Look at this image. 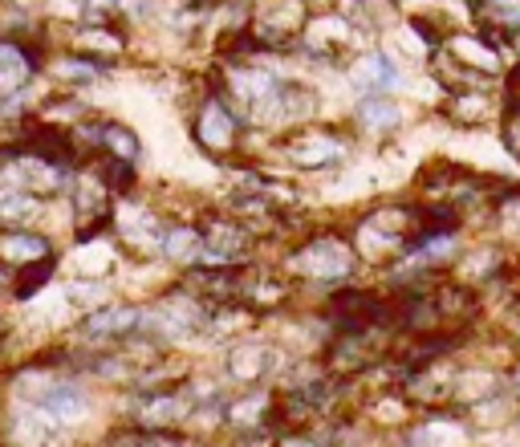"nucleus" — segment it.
Returning a JSON list of instances; mask_svg holds the SVG:
<instances>
[{
	"label": "nucleus",
	"mask_w": 520,
	"mask_h": 447,
	"mask_svg": "<svg viewBox=\"0 0 520 447\" xmlns=\"http://www.w3.org/2000/svg\"><path fill=\"white\" fill-rule=\"evenodd\" d=\"M289 265H293V273L313 277V281H342V277H350L354 265H358V248H354L350 240L334 236V232H321V236L305 240V244L293 252Z\"/></svg>",
	"instance_id": "nucleus-1"
},
{
	"label": "nucleus",
	"mask_w": 520,
	"mask_h": 447,
	"mask_svg": "<svg viewBox=\"0 0 520 447\" xmlns=\"http://www.w3.org/2000/svg\"><path fill=\"white\" fill-rule=\"evenodd\" d=\"M285 155H289L293 167L325 171V167H338V163L350 155V147H346L338 135H330V131H301V135L285 147Z\"/></svg>",
	"instance_id": "nucleus-2"
},
{
	"label": "nucleus",
	"mask_w": 520,
	"mask_h": 447,
	"mask_svg": "<svg viewBox=\"0 0 520 447\" xmlns=\"http://www.w3.org/2000/svg\"><path fill=\"white\" fill-rule=\"evenodd\" d=\"M110 187L102 183V175H82L74 187V216H78V232L82 240L98 236V224H110Z\"/></svg>",
	"instance_id": "nucleus-3"
},
{
	"label": "nucleus",
	"mask_w": 520,
	"mask_h": 447,
	"mask_svg": "<svg viewBox=\"0 0 520 447\" xmlns=\"http://www.w3.org/2000/svg\"><path fill=\"white\" fill-rule=\"evenodd\" d=\"M195 139L208 151H228L236 143V114L224 98H208L195 114Z\"/></svg>",
	"instance_id": "nucleus-4"
},
{
	"label": "nucleus",
	"mask_w": 520,
	"mask_h": 447,
	"mask_svg": "<svg viewBox=\"0 0 520 447\" xmlns=\"http://www.w3.org/2000/svg\"><path fill=\"white\" fill-rule=\"evenodd\" d=\"M143 313L147 309H135V305H110V309H98L86 317V334L90 338H130V334H143Z\"/></svg>",
	"instance_id": "nucleus-5"
},
{
	"label": "nucleus",
	"mask_w": 520,
	"mask_h": 447,
	"mask_svg": "<svg viewBox=\"0 0 520 447\" xmlns=\"http://www.w3.org/2000/svg\"><path fill=\"white\" fill-rule=\"evenodd\" d=\"M354 86L366 90V94H386V90H395L399 86V70H395V61H390V53H366L358 57V66H354Z\"/></svg>",
	"instance_id": "nucleus-6"
},
{
	"label": "nucleus",
	"mask_w": 520,
	"mask_h": 447,
	"mask_svg": "<svg viewBox=\"0 0 520 447\" xmlns=\"http://www.w3.org/2000/svg\"><path fill=\"white\" fill-rule=\"evenodd\" d=\"M49 257V240L37 236V232H0V261L13 265V269H25V265H37Z\"/></svg>",
	"instance_id": "nucleus-7"
},
{
	"label": "nucleus",
	"mask_w": 520,
	"mask_h": 447,
	"mask_svg": "<svg viewBox=\"0 0 520 447\" xmlns=\"http://www.w3.org/2000/svg\"><path fill=\"white\" fill-rule=\"evenodd\" d=\"M500 114V106L484 94V90H455L447 102V118H455L460 126H484Z\"/></svg>",
	"instance_id": "nucleus-8"
},
{
	"label": "nucleus",
	"mask_w": 520,
	"mask_h": 447,
	"mask_svg": "<svg viewBox=\"0 0 520 447\" xmlns=\"http://www.w3.org/2000/svg\"><path fill=\"white\" fill-rule=\"evenodd\" d=\"M33 66L25 49H17L13 41H0V94H17L25 82H29Z\"/></svg>",
	"instance_id": "nucleus-9"
},
{
	"label": "nucleus",
	"mask_w": 520,
	"mask_h": 447,
	"mask_svg": "<svg viewBox=\"0 0 520 447\" xmlns=\"http://www.w3.org/2000/svg\"><path fill=\"white\" fill-rule=\"evenodd\" d=\"M399 118H403V110L390 102L386 94H366L358 102V122L366 126V131H374V135L390 131V126H399Z\"/></svg>",
	"instance_id": "nucleus-10"
},
{
	"label": "nucleus",
	"mask_w": 520,
	"mask_h": 447,
	"mask_svg": "<svg viewBox=\"0 0 520 447\" xmlns=\"http://www.w3.org/2000/svg\"><path fill=\"white\" fill-rule=\"evenodd\" d=\"M269 362H273V350H265V346H236L228 354V374L240 382H252L269 370Z\"/></svg>",
	"instance_id": "nucleus-11"
},
{
	"label": "nucleus",
	"mask_w": 520,
	"mask_h": 447,
	"mask_svg": "<svg viewBox=\"0 0 520 447\" xmlns=\"http://www.w3.org/2000/svg\"><path fill=\"white\" fill-rule=\"evenodd\" d=\"M464 277H468V285H484V281H496L500 273H504V252L496 248V244H488V248H476V252H468L464 257Z\"/></svg>",
	"instance_id": "nucleus-12"
},
{
	"label": "nucleus",
	"mask_w": 520,
	"mask_h": 447,
	"mask_svg": "<svg viewBox=\"0 0 520 447\" xmlns=\"http://www.w3.org/2000/svg\"><path fill=\"white\" fill-rule=\"evenodd\" d=\"M41 411L53 415L57 423H61V419H78V415L86 411V395H82L78 387H49V391L41 395Z\"/></svg>",
	"instance_id": "nucleus-13"
},
{
	"label": "nucleus",
	"mask_w": 520,
	"mask_h": 447,
	"mask_svg": "<svg viewBox=\"0 0 520 447\" xmlns=\"http://www.w3.org/2000/svg\"><path fill=\"white\" fill-rule=\"evenodd\" d=\"M204 236L195 232V228H171L163 236V257L167 261H195V252H200Z\"/></svg>",
	"instance_id": "nucleus-14"
},
{
	"label": "nucleus",
	"mask_w": 520,
	"mask_h": 447,
	"mask_svg": "<svg viewBox=\"0 0 520 447\" xmlns=\"http://www.w3.org/2000/svg\"><path fill=\"white\" fill-rule=\"evenodd\" d=\"M179 415H183V403H179L175 395H147V399L139 403V419H143L147 427L171 423V419H179Z\"/></svg>",
	"instance_id": "nucleus-15"
},
{
	"label": "nucleus",
	"mask_w": 520,
	"mask_h": 447,
	"mask_svg": "<svg viewBox=\"0 0 520 447\" xmlns=\"http://www.w3.org/2000/svg\"><path fill=\"white\" fill-rule=\"evenodd\" d=\"M102 147L114 151V159H126V163L139 159V139H135V131H126V126H118V122H106V126H102Z\"/></svg>",
	"instance_id": "nucleus-16"
},
{
	"label": "nucleus",
	"mask_w": 520,
	"mask_h": 447,
	"mask_svg": "<svg viewBox=\"0 0 520 447\" xmlns=\"http://www.w3.org/2000/svg\"><path fill=\"white\" fill-rule=\"evenodd\" d=\"M33 212H37V196H33V191H25V187L0 191V220H25Z\"/></svg>",
	"instance_id": "nucleus-17"
},
{
	"label": "nucleus",
	"mask_w": 520,
	"mask_h": 447,
	"mask_svg": "<svg viewBox=\"0 0 520 447\" xmlns=\"http://www.w3.org/2000/svg\"><path fill=\"white\" fill-rule=\"evenodd\" d=\"M500 143H504V151L520 163V102H508V106L500 110Z\"/></svg>",
	"instance_id": "nucleus-18"
},
{
	"label": "nucleus",
	"mask_w": 520,
	"mask_h": 447,
	"mask_svg": "<svg viewBox=\"0 0 520 447\" xmlns=\"http://www.w3.org/2000/svg\"><path fill=\"white\" fill-rule=\"evenodd\" d=\"M98 175H102V183H106L110 191H126L130 183H135V167H130L126 159H106V163L98 167Z\"/></svg>",
	"instance_id": "nucleus-19"
},
{
	"label": "nucleus",
	"mask_w": 520,
	"mask_h": 447,
	"mask_svg": "<svg viewBox=\"0 0 520 447\" xmlns=\"http://www.w3.org/2000/svg\"><path fill=\"white\" fill-rule=\"evenodd\" d=\"M49 277H53V261H49V257H45V261H37V265H25V269H21V281H17V297L25 301V297H29V293H37Z\"/></svg>",
	"instance_id": "nucleus-20"
},
{
	"label": "nucleus",
	"mask_w": 520,
	"mask_h": 447,
	"mask_svg": "<svg viewBox=\"0 0 520 447\" xmlns=\"http://www.w3.org/2000/svg\"><path fill=\"white\" fill-rule=\"evenodd\" d=\"M496 220L508 236H520V191H512V196L504 191V196L496 200Z\"/></svg>",
	"instance_id": "nucleus-21"
},
{
	"label": "nucleus",
	"mask_w": 520,
	"mask_h": 447,
	"mask_svg": "<svg viewBox=\"0 0 520 447\" xmlns=\"http://www.w3.org/2000/svg\"><path fill=\"white\" fill-rule=\"evenodd\" d=\"M508 98H512V102H520V61L508 70Z\"/></svg>",
	"instance_id": "nucleus-22"
},
{
	"label": "nucleus",
	"mask_w": 520,
	"mask_h": 447,
	"mask_svg": "<svg viewBox=\"0 0 520 447\" xmlns=\"http://www.w3.org/2000/svg\"><path fill=\"white\" fill-rule=\"evenodd\" d=\"M508 326H512V334L520 338V297L512 301V309H508Z\"/></svg>",
	"instance_id": "nucleus-23"
},
{
	"label": "nucleus",
	"mask_w": 520,
	"mask_h": 447,
	"mask_svg": "<svg viewBox=\"0 0 520 447\" xmlns=\"http://www.w3.org/2000/svg\"><path fill=\"white\" fill-rule=\"evenodd\" d=\"M281 447H321L317 439H309V435H293V439H285Z\"/></svg>",
	"instance_id": "nucleus-24"
},
{
	"label": "nucleus",
	"mask_w": 520,
	"mask_h": 447,
	"mask_svg": "<svg viewBox=\"0 0 520 447\" xmlns=\"http://www.w3.org/2000/svg\"><path fill=\"white\" fill-rule=\"evenodd\" d=\"M508 387H512V395H520V366L508 374Z\"/></svg>",
	"instance_id": "nucleus-25"
}]
</instances>
